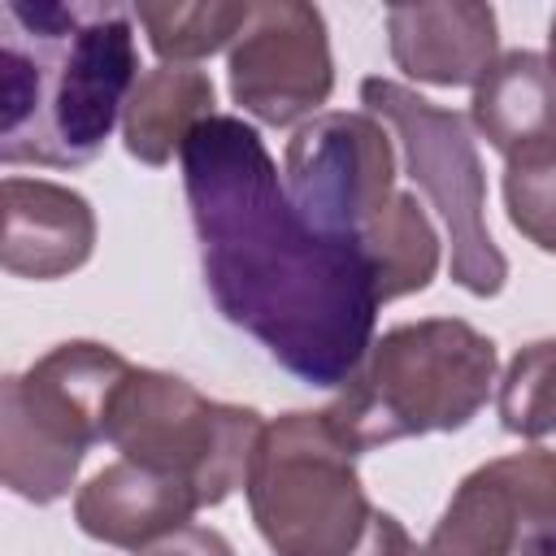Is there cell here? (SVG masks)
Here are the masks:
<instances>
[{
  "label": "cell",
  "instance_id": "6da1fadb",
  "mask_svg": "<svg viewBox=\"0 0 556 556\" xmlns=\"http://www.w3.org/2000/svg\"><path fill=\"white\" fill-rule=\"evenodd\" d=\"M182 191L217 313L300 382L339 391L378 321L365 252L295 213L269 148L235 113L208 117L187 139Z\"/></svg>",
  "mask_w": 556,
  "mask_h": 556
},
{
  "label": "cell",
  "instance_id": "7a4b0ae2",
  "mask_svg": "<svg viewBox=\"0 0 556 556\" xmlns=\"http://www.w3.org/2000/svg\"><path fill=\"white\" fill-rule=\"evenodd\" d=\"M139 83L135 9L0 4V161L78 169Z\"/></svg>",
  "mask_w": 556,
  "mask_h": 556
},
{
  "label": "cell",
  "instance_id": "3957f363",
  "mask_svg": "<svg viewBox=\"0 0 556 556\" xmlns=\"http://www.w3.org/2000/svg\"><path fill=\"white\" fill-rule=\"evenodd\" d=\"M495 343L460 317H421L382 330L361 369L326 408L356 452L460 430L495 387Z\"/></svg>",
  "mask_w": 556,
  "mask_h": 556
},
{
  "label": "cell",
  "instance_id": "277c9868",
  "mask_svg": "<svg viewBox=\"0 0 556 556\" xmlns=\"http://www.w3.org/2000/svg\"><path fill=\"white\" fill-rule=\"evenodd\" d=\"M130 361L96 339L43 352L0 387V478L30 504L70 495L83 456L109 443V408Z\"/></svg>",
  "mask_w": 556,
  "mask_h": 556
},
{
  "label": "cell",
  "instance_id": "5b68a950",
  "mask_svg": "<svg viewBox=\"0 0 556 556\" xmlns=\"http://www.w3.org/2000/svg\"><path fill=\"white\" fill-rule=\"evenodd\" d=\"M356 456L326 408L265 421L243 491L274 556H352L361 547L374 508Z\"/></svg>",
  "mask_w": 556,
  "mask_h": 556
},
{
  "label": "cell",
  "instance_id": "8992f818",
  "mask_svg": "<svg viewBox=\"0 0 556 556\" xmlns=\"http://www.w3.org/2000/svg\"><path fill=\"white\" fill-rule=\"evenodd\" d=\"M261 430L256 408L208 400L187 378L139 365H130L109 408V443L122 460L187 482L200 508L222 504L248 482Z\"/></svg>",
  "mask_w": 556,
  "mask_h": 556
},
{
  "label": "cell",
  "instance_id": "52a82bcc",
  "mask_svg": "<svg viewBox=\"0 0 556 556\" xmlns=\"http://www.w3.org/2000/svg\"><path fill=\"white\" fill-rule=\"evenodd\" d=\"M361 104L382 126L395 130L404 148L408 178L443 213L452 239V282L469 295H500L508 282V261L486 230V174L469 135V122L452 109L430 104L395 78H365Z\"/></svg>",
  "mask_w": 556,
  "mask_h": 556
},
{
  "label": "cell",
  "instance_id": "ba28073f",
  "mask_svg": "<svg viewBox=\"0 0 556 556\" xmlns=\"http://www.w3.org/2000/svg\"><path fill=\"white\" fill-rule=\"evenodd\" d=\"M282 187L313 230L356 243L395 195L387 126L374 113H317L287 139Z\"/></svg>",
  "mask_w": 556,
  "mask_h": 556
},
{
  "label": "cell",
  "instance_id": "9c48e42d",
  "mask_svg": "<svg viewBox=\"0 0 556 556\" xmlns=\"http://www.w3.org/2000/svg\"><path fill=\"white\" fill-rule=\"evenodd\" d=\"M334 91L330 35L317 4H252L230 43V96L265 126H291L317 113Z\"/></svg>",
  "mask_w": 556,
  "mask_h": 556
},
{
  "label": "cell",
  "instance_id": "30bf717a",
  "mask_svg": "<svg viewBox=\"0 0 556 556\" xmlns=\"http://www.w3.org/2000/svg\"><path fill=\"white\" fill-rule=\"evenodd\" d=\"M552 521L556 452L530 447L495 456L460 478L421 556H517V547Z\"/></svg>",
  "mask_w": 556,
  "mask_h": 556
},
{
  "label": "cell",
  "instance_id": "8fae6325",
  "mask_svg": "<svg viewBox=\"0 0 556 556\" xmlns=\"http://www.w3.org/2000/svg\"><path fill=\"white\" fill-rule=\"evenodd\" d=\"M391 61L430 87H478L500 61V22L482 0H421L387 9Z\"/></svg>",
  "mask_w": 556,
  "mask_h": 556
},
{
  "label": "cell",
  "instance_id": "7c38bea8",
  "mask_svg": "<svg viewBox=\"0 0 556 556\" xmlns=\"http://www.w3.org/2000/svg\"><path fill=\"white\" fill-rule=\"evenodd\" d=\"M96 252V213L87 195L48 178H4L0 265L13 278L52 282L83 269Z\"/></svg>",
  "mask_w": 556,
  "mask_h": 556
},
{
  "label": "cell",
  "instance_id": "4fadbf2b",
  "mask_svg": "<svg viewBox=\"0 0 556 556\" xmlns=\"http://www.w3.org/2000/svg\"><path fill=\"white\" fill-rule=\"evenodd\" d=\"M195 508H200V500L187 482L165 478L156 469H143L135 460L104 465L74 495L78 530L87 539L122 547V552H143L156 539L191 526Z\"/></svg>",
  "mask_w": 556,
  "mask_h": 556
},
{
  "label": "cell",
  "instance_id": "5bb4252c",
  "mask_svg": "<svg viewBox=\"0 0 556 556\" xmlns=\"http://www.w3.org/2000/svg\"><path fill=\"white\" fill-rule=\"evenodd\" d=\"M469 122L508 161H552L556 156V70L539 52H504L486 78L473 87Z\"/></svg>",
  "mask_w": 556,
  "mask_h": 556
},
{
  "label": "cell",
  "instance_id": "9a60e30c",
  "mask_svg": "<svg viewBox=\"0 0 556 556\" xmlns=\"http://www.w3.org/2000/svg\"><path fill=\"white\" fill-rule=\"evenodd\" d=\"M213 78L204 70L191 65H156L143 70L126 109H122V143L135 161L161 169L174 161V152L182 156L187 139L217 117L213 113Z\"/></svg>",
  "mask_w": 556,
  "mask_h": 556
},
{
  "label": "cell",
  "instance_id": "2e32d148",
  "mask_svg": "<svg viewBox=\"0 0 556 556\" xmlns=\"http://www.w3.org/2000/svg\"><path fill=\"white\" fill-rule=\"evenodd\" d=\"M361 252L374 269L378 304H391L400 295L426 291L439 274V230L417 204V195L395 191L391 204L361 230Z\"/></svg>",
  "mask_w": 556,
  "mask_h": 556
},
{
  "label": "cell",
  "instance_id": "e0dca14e",
  "mask_svg": "<svg viewBox=\"0 0 556 556\" xmlns=\"http://www.w3.org/2000/svg\"><path fill=\"white\" fill-rule=\"evenodd\" d=\"M252 4L195 0V4H135V22L148 30L152 52L165 65H187L222 52L243 30Z\"/></svg>",
  "mask_w": 556,
  "mask_h": 556
},
{
  "label": "cell",
  "instance_id": "ac0fdd59",
  "mask_svg": "<svg viewBox=\"0 0 556 556\" xmlns=\"http://www.w3.org/2000/svg\"><path fill=\"white\" fill-rule=\"evenodd\" d=\"M500 426L521 439L556 434V339H534L517 348L500 378Z\"/></svg>",
  "mask_w": 556,
  "mask_h": 556
},
{
  "label": "cell",
  "instance_id": "d6986e66",
  "mask_svg": "<svg viewBox=\"0 0 556 556\" xmlns=\"http://www.w3.org/2000/svg\"><path fill=\"white\" fill-rule=\"evenodd\" d=\"M504 208L517 235L556 256V156L504 165Z\"/></svg>",
  "mask_w": 556,
  "mask_h": 556
},
{
  "label": "cell",
  "instance_id": "ffe728a7",
  "mask_svg": "<svg viewBox=\"0 0 556 556\" xmlns=\"http://www.w3.org/2000/svg\"><path fill=\"white\" fill-rule=\"evenodd\" d=\"M139 556H235V547H230V539H226L222 530L191 521V526H182V530L156 539V543L143 547Z\"/></svg>",
  "mask_w": 556,
  "mask_h": 556
},
{
  "label": "cell",
  "instance_id": "44dd1931",
  "mask_svg": "<svg viewBox=\"0 0 556 556\" xmlns=\"http://www.w3.org/2000/svg\"><path fill=\"white\" fill-rule=\"evenodd\" d=\"M352 556H421V547L413 543V534H408L391 513H378V508H374L369 534L361 539V547H356Z\"/></svg>",
  "mask_w": 556,
  "mask_h": 556
},
{
  "label": "cell",
  "instance_id": "7402d4cb",
  "mask_svg": "<svg viewBox=\"0 0 556 556\" xmlns=\"http://www.w3.org/2000/svg\"><path fill=\"white\" fill-rule=\"evenodd\" d=\"M521 556H556V521L534 530L526 543H521Z\"/></svg>",
  "mask_w": 556,
  "mask_h": 556
},
{
  "label": "cell",
  "instance_id": "603a6c76",
  "mask_svg": "<svg viewBox=\"0 0 556 556\" xmlns=\"http://www.w3.org/2000/svg\"><path fill=\"white\" fill-rule=\"evenodd\" d=\"M547 61L556 70V13H552V26H547Z\"/></svg>",
  "mask_w": 556,
  "mask_h": 556
}]
</instances>
